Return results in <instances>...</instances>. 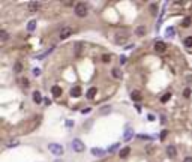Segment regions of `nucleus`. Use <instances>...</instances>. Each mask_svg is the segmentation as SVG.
<instances>
[{
    "label": "nucleus",
    "instance_id": "nucleus-7",
    "mask_svg": "<svg viewBox=\"0 0 192 162\" xmlns=\"http://www.w3.org/2000/svg\"><path fill=\"white\" fill-rule=\"evenodd\" d=\"M71 35H72V29H71V27H65V29L60 30V39H66Z\"/></svg>",
    "mask_w": 192,
    "mask_h": 162
},
{
    "label": "nucleus",
    "instance_id": "nucleus-16",
    "mask_svg": "<svg viewBox=\"0 0 192 162\" xmlns=\"http://www.w3.org/2000/svg\"><path fill=\"white\" fill-rule=\"evenodd\" d=\"M111 74H113V77H114V78H122V75H123V74H122V71L119 69V68H114V69H113L111 71Z\"/></svg>",
    "mask_w": 192,
    "mask_h": 162
},
{
    "label": "nucleus",
    "instance_id": "nucleus-1",
    "mask_svg": "<svg viewBox=\"0 0 192 162\" xmlns=\"http://www.w3.org/2000/svg\"><path fill=\"white\" fill-rule=\"evenodd\" d=\"M48 150L53 153V155H56V156H62L63 155V146H60V144H56V143H51V144H48Z\"/></svg>",
    "mask_w": 192,
    "mask_h": 162
},
{
    "label": "nucleus",
    "instance_id": "nucleus-15",
    "mask_svg": "<svg viewBox=\"0 0 192 162\" xmlns=\"http://www.w3.org/2000/svg\"><path fill=\"white\" fill-rule=\"evenodd\" d=\"M33 101L36 102V104H41L44 101V98L41 95V92H33Z\"/></svg>",
    "mask_w": 192,
    "mask_h": 162
},
{
    "label": "nucleus",
    "instance_id": "nucleus-37",
    "mask_svg": "<svg viewBox=\"0 0 192 162\" xmlns=\"http://www.w3.org/2000/svg\"><path fill=\"white\" fill-rule=\"evenodd\" d=\"M183 162H192V158L188 156V158H185V161H183Z\"/></svg>",
    "mask_w": 192,
    "mask_h": 162
},
{
    "label": "nucleus",
    "instance_id": "nucleus-2",
    "mask_svg": "<svg viewBox=\"0 0 192 162\" xmlns=\"http://www.w3.org/2000/svg\"><path fill=\"white\" fill-rule=\"evenodd\" d=\"M87 5L86 3H77L75 5V14H77V17H81V18H84L86 15H87Z\"/></svg>",
    "mask_w": 192,
    "mask_h": 162
},
{
    "label": "nucleus",
    "instance_id": "nucleus-24",
    "mask_svg": "<svg viewBox=\"0 0 192 162\" xmlns=\"http://www.w3.org/2000/svg\"><path fill=\"white\" fill-rule=\"evenodd\" d=\"M170 98H171V93H170V92H168V93H165V95L161 98V102H162V104L168 102V101H170Z\"/></svg>",
    "mask_w": 192,
    "mask_h": 162
},
{
    "label": "nucleus",
    "instance_id": "nucleus-28",
    "mask_svg": "<svg viewBox=\"0 0 192 162\" xmlns=\"http://www.w3.org/2000/svg\"><path fill=\"white\" fill-rule=\"evenodd\" d=\"M137 137L140 138V140H150L152 137H149V135H144V134H138Z\"/></svg>",
    "mask_w": 192,
    "mask_h": 162
},
{
    "label": "nucleus",
    "instance_id": "nucleus-34",
    "mask_svg": "<svg viewBox=\"0 0 192 162\" xmlns=\"http://www.w3.org/2000/svg\"><path fill=\"white\" fill-rule=\"evenodd\" d=\"M152 12H153V14H156V12H158V6H156L155 3L152 5Z\"/></svg>",
    "mask_w": 192,
    "mask_h": 162
},
{
    "label": "nucleus",
    "instance_id": "nucleus-35",
    "mask_svg": "<svg viewBox=\"0 0 192 162\" xmlns=\"http://www.w3.org/2000/svg\"><path fill=\"white\" fill-rule=\"evenodd\" d=\"M44 104H45V105H50V104H51V101H50L48 98H45V99H44Z\"/></svg>",
    "mask_w": 192,
    "mask_h": 162
},
{
    "label": "nucleus",
    "instance_id": "nucleus-9",
    "mask_svg": "<svg viewBox=\"0 0 192 162\" xmlns=\"http://www.w3.org/2000/svg\"><path fill=\"white\" fill-rule=\"evenodd\" d=\"M131 99L135 101V102H140L143 99V96H141V93H140L138 90H134V92H131Z\"/></svg>",
    "mask_w": 192,
    "mask_h": 162
},
{
    "label": "nucleus",
    "instance_id": "nucleus-36",
    "mask_svg": "<svg viewBox=\"0 0 192 162\" xmlns=\"http://www.w3.org/2000/svg\"><path fill=\"white\" fill-rule=\"evenodd\" d=\"M81 113H83V114H87V113H90V108H86V110H83Z\"/></svg>",
    "mask_w": 192,
    "mask_h": 162
},
{
    "label": "nucleus",
    "instance_id": "nucleus-21",
    "mask_svg": "<svg viewBox=\"0 0 192 162\" xmlns=\"http://www.w3.org/2000/svg\"><path fill=\"white\" fill-rule=\"evenodd\" d=\"M165 36H167V38H173V36H174V27H168V29L167 30H165Z\"/></svg>",
    "mask_w": 192,
    "mask_h": 162
},
{
    "label": "nucleus",
    "instance_id": "nucleus-31",
    "mask_svg": "<svg viewBox=\"0 0 192 162\" xmlns=\"http://www.w3.org/2000/svg\"><path fill=\"white\" fill-rule=\"evenodd\" d=\"M33 75H35V77H39V75H41V69H39V68H35V69H33Z\"/></svg>",
    "mask_w": 192,
    "mask_h": 162
},
{
    "label": "nucleus",
    "instance_id": "nucleus-19",
    "mask_svg": "<svg viewBox=\"0 0 192 162\" xmlns=\"http://www.w3.org/2000/svg\"><path fill=\"white\" fill-rule=\"evenodd\" d=\"M135 33H137L138 36H144V35H146V27H144V26H140V27H137Z\"/></svg>",
    "mask_w": 192,
    "mask_h": 162
},
{
    "label": "nucleus",
    "instance_id": "nucleus-13",
    "mask_svg": "<svg viewBox=\"0 0 192 162\" xmlns=\"http://www.w3.org/2000/svg\"><path fill=\"white\" fill-rule=\"evenodd\" d=\"M53 50H54V47H51L50 50L44 51V53H41V54H39V56H36V59H38V60H42V59H45V57L48 56V54H51V53H53Z\"/></svg>",
    "mask_w": 192,
    "mask_h": 162
},
{
    "label": "nucleus",
    "instance_id": "nucleus-32",
    "mask_svg": "<svg viewBox=\"0 0 192 162\" xmlns=\"http://www.w3.org/2000/svg\"><path fill=\"white\" fill-rule=\"evenodd\" d=\"M183 95H185V98H189V96H191V89H185Z\"/></svg>",
    "mask_w": 192,
    "mask_h": 162
},
{
    "label": "nucleus",
    "instance_id": "nucleus-8",
    "mask_svg": "<svg viewBox=\"0 0 192 162\" xmlns=\"http://www.w3.org/2000/svg\"><path fill=\"white\" fill-rule=\"evenodd\" d=\"M105 150H104V149H99V147H93L92 149V155L93 156H96V158H102L104 155H105Z\"/></svg>",
    "mask_w": 192,
    "mask_h": 162
},
{
    "label": "nucleus",
    "instance_id": "nucleus-26",
    "mask_svg": "<svg viewBox=\"0 0 192 162\" xmlns=\"http://www.w3.org/2000/svg\"><path fill=\"white\" fill-rule=\"evenodd\" d=\"M14 71H15V72H21V71H23V65H21V62H17V63H15Z\"/></svg>",
    "mask_w": 192,
    "mask_h": 162
},
{
    "label": "nucleus",
    "instance_id": "nucleus-17",
    "mask_svg": "<svg viewBox=\"0 0 192 162\" xmlns=\"http://www.w3.org/2000/svg\"><path fill=\"white\" fill-rule=\"evenodd\" d=\"M35 29H36V20L29 21V24H27V32H35Z\"/></svg>",
    "mask_w": 192,
    "mask_h": 162
},
{
    "label": "nucleus",
    "instance_id": "nucleus-20",
    "mask_svg": "<svg viewBox=\"0 0 192 162\" xmlns=\"http://www.w3.org/2000/svg\"><path fill=\"white\" fill-rule=\"evenodd\" d=\"M129 152H131V149L129 147H123V149H122L119 153H120V158H126L128 155H129Z\"/></svg>",
    "mask_w": 192,
    "mask_h": 162
},
{
    "label": "nucleus",
    "instance_id": "nucleus-29",
    "mask_svg": "<svg viewBox=\"0 0 192 162\" xmlns=\"http://www.w3.org/2000/svg\"><path fill=\"white\" fill-rule=\"evenodd\" d=\"M111 60V56H110V54H104V56H102V62L104 63H107V62H110Z\"/></svg>",
    "mask_w": 192,
    "mask_h": 162
},
{
    "label": "nucleus",
    "instance_id": "nucleus-18",
    "mask_svg": "<svg viewBox=\"0 0 192 162\" xmlns=\"http://www.w3.org/2000/svg\"><path fill=\"white\" fill-rule=\"evenodd\" d=\"M39 6H41V3H39V2H30V3H29L30 11H38Z\"/></svg>",
    "mask_w": 192,
    "mask_h": 162
},
{
    "label": "nucleus",
    "instance_id": "nucleus-39",
    "mask_svg": "<svg viewBox=\"0 0 192 162\" xmlns=\"http://www.w3.org/2000/svg\"><path fill=\"white\" fill-rule=\"evenodd\" d=\"M54 162H63V161H59V159H57V161H54Z\"/></svg>",
    "mask_w": 192,
    "mask_h": 162
},
{
    "label": "nucleus",
    "instance_id": "nucleus-23",
    "mask_svg": "<svg viewBox=\"0 0 192 162\" xmlns=\"http://www.w3.org/2000/svg\"><path fill=\"white\" fill-rule=\"evenodd\" d=\"M0 39H2L3 42H6L8 39H9V35H8L5 30H2V32H0Z\"/></svg>",
    "mask_w": 192,
    "mask_h": 162
},
{
    "label": "nucleus",
    "instance_id": "nucleus-30",
    "mask_svg": "<svg viewBox=\"0 0 192 162\" xmlns=\"http://www.w3.org/2000/svg\"><path fill=\"white\" fill-rule=\"evenodd\" d=\"M189 24H191V18H185V21H183V27H189Z\"/></svg>",
    "mask_w": 192,
    "mask_h": 162
},
{
    "label": "nucleus",
    "instance_id": "nucleus-25",
    "mask_svg": "<svg viewBox=\"0 0 192 162\" xmlns=\"http://www.w3.org/2000/svg\"><path fill=\"white\" fill-rule=\"evenodd\" d=\"M119 149H120V144H119V143H116V144H113V146L108 149V152H110V153H114V152H116V150H119Z\"/></svg>",
    "mask_w": 192,
    "mask_h": 162
},
{
    "label": "nucleus",
    "instance_id": "nucleus-12",
    "mask_svg": "<svg viewBox=\"0 0 192 162\" xmlns=\"http://www.w3.org/2000/svg\"><path fill=\"white\" fill-rule=\"evenodd\" d=\"M51 93H53L54 98H59L60 95H62V87H59V86H53L51 87Z\"/></svg>",
    "mask_w": 192,
    "mask_h": 162
},
{
    "label": "nucleus",
    "instance_id": "nucleus-6",
    "mask_svg": "<svg viewBox=\"0 0 192 162\" xmlns=\"http://www.w3.org/2000/svg\"><path fill=\"white\" fill-rule=\"evenodd\" d=\"M81 53H83V42H75V45H74V56L80 57Z\"/></svg>",
    "mask_w": 192,
    "mask_h": 162
},
{
    "label": "nucleus",
    "instance_id": "nucleus-3",
    "mask_svg": "<svg viewBox=\"0 0 192 162\" xmlns=\"http://www.w3.org/2000/svg\"><path fill=\"white\" fill-rule=\"evenodd\" d=\"M71 146H72V150H74L75 153H83V152H84V149H86L84 143H83L81 140H74Z\"/></svg>",
    "mask_w": 192,
    "mask_h": 162
},
{
    "label": "nucleus",
    "instance_id": "nucleus-5",
    "mask_svg": "<svg viewBox=\"0 0 192 162\" xmlns=\"http://www.w3.org/2000/svg\"><path fill=\"white\" fill-rule=\"evenodd\" d=\"M165 50H167V44L165 42H162V41L155 42V51L156 53H164Z\"/></svg>",
    "mask_w": 192,
    "mask_h": 162
},
{
    "label": "nucleus",
    "instance_id": "nucleus-27",
    "mask_svg": "<svg viewBox=\"0 0 192 162\" xmlns=\"http://www.w3.org/2000/svg\"><path fill=\"white\" fill-rule=\"evenodd\" d=\"M167 135H168V131L164 129V131L161 132V135H159V138H161V140H165V138H167Z\"/></svg>",
    "mask_w": 192,
    "mask_h": 162
},
{
    "label": "nucleus",
    "instance_id": "nucleus-38",
    "mask_svg": "<svg viewBox=\"0 0 192 162\" xmlns=\"http://www.w3.org/2000/svg\"><path fill=\"white\" fill-rule=\"evenodd\" d=\"M149 120H150V122L155 120V116H153V114H149Z\"/></svg>",
    "mask_w": 192,
    "mask_h": 162
},
{
    "label": "nucleus",
    "instance_id": "nucleus-10",
    "mask_svg": "<svg viewBox=\"0 0 192 162\" xmlns=\"http://www.w3.org/2000/svg\"><path fill=\"white\" fill-rule=\"evenodd\" d=\"M71 96L72 98H80L81 96V87H78V86L72 87L71 89Z\"/></svg>",
    "mask_w": 192,
    "mask_h": 162
},
{
    "label": "nucleus",
    "instance_id": "nucleus-22",
    "mask_svg": "<svg viewBox=\"0 0 192 162\" xmlns=\"http://www.w3.org/2000/svg\"><path fill=\"white\" fill-rule=\"evenodd\" d=\"M183 44H185V47L191 48V47H192V36H188V38L183 41Z\"/></svg>",
    "mask_w": 192,
    "mask_h": 162
},
{
    "label": "nucleus",
    "instance_id": "nucleus-14",
    "mask_svg": "<svg viewBox=\"0 0 192 162\" xmlns=\"http://www.w3.org/2000/svg\"><path fill=\"white\" fill-rule=\"evenodd\" d=\"M96 93H98V89H96V87H90L89 92H87V99H93L96 96Z\"/></svg>",
    "mask_w": 192,
    "mask_h": 162
},
{
    "label": "nucleus",
    "instance_id": "nucleus-33",
    "mask_svg": "<svg viewBox=\"0 0 192 162\" xmlns=\"http://www.w3.org/2000/svg\"><path fill=\"white\" fill-rule=\"evenodd\" d=\"M66 126L68 128H74V122L72 120H66Z\"/></svg>",
    "mask_w": 192,
    "mask_h": 162
},
{
    "label": "nucleus",
    "instance_id": "nucleus-11",
    "mask_svg": "<svg viewBox=\"0 0 192 162\" xmlns=\"http://www.w3.org/2000/svg\"><path fill=\"white\" fill-rule=\"evenodd\" d=\"M167 155H168V158H176V156H177L176 147H174V146H168V147H167Z\"/></svg>",
    "mask_w": 192,
    "mask_h": 162
},
{
    "label": "nucleus",
    "instance_id": "nucleus-4",
    "mask_svg": "<svg viewBox=\"0 0 192 162\" xmlns=\"http://www.w3.org/2000/svg\"><path fill=\"white\" fill-rule=\"evenodd\" d=\"M134 137V129L131 128L129 125H126V128H125V134H123V140L125 141H131Z\"/></svg>",
    "mask_w": 192,
    "mask_h": 162
}]
</instances>
